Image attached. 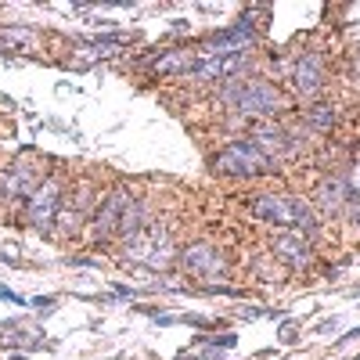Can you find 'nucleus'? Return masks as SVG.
Here are the masks:
<instances>
[{"label": "nucleus", "mask_w": 360, "mask_h": 360, "mask_svg": "<svg viewBox=\"0 0 360 360\" xmlns=\"http://www.w3.org/2000/svg\"><path fill=\"white\" fill-rule=\"evenodd\" d=\"M252 213H256L263 224H274V227H281V231H299V234L307 231V238L317 231V217H314L310 202L295 198V195H288V191L259 195V198L252 202Z\"/></svg>", "instance_id": "obj_1"}, {"label": "nucleus", "mask_w": 360, "mask_h": 360, "mask_svg": "<svg viewBox=\"0 0 360 360\" xmlns=\"http://www.w3.org/2000/svg\"><path fill=\"white\" fill-rule=\"evenodd\" d=\"M224 105L249 119V115H278L285 108V98L263 76H245V79H234L224 86Z\"/></svg>", "instance_id": "obj_2"}, {"label": "nucleus", "mask_w": 360, "mask_h": 360, "mask_svg": "<svg viewBox=\"0 0 360 360\" xmlns=\"http://www.w3.org/2000/svg\"><path fill=\"white\" fill-rule=\"evenodd\" d=\"M209 166H213L217 173H224V176H242V180H252V176H259V173L278 169L274 162L259 152V144H256L252 137L227 144L224 152H217L213 159H209Z\"/></svg>", "instance_id": "obj_3"}, {"label": "nucleus", "mask_w": 360, "mask_h": 360, "mask_svg": "<svg viewBox=\"0 0 360 360\" xmlns=\"http://www.w3.org/2000/svg\"><path fill=\"white\" fill-rule=\"evenodd\" d=\"M127 259L141 263V266H152V270H166L173 259H180V252L173 249V238H169L166 227L148 224L137 238L127 242Z\"/></svg>", "instance_id": "obj_4"}, {"label": "nucleus", "mask_w": 360, "mask_h": 360, "mask_svg": "<svg viewBox=\"0 0 360 360\" xmlns=\"http://www.w3.org/2000/svg\"><path fill=\"white\" fill-rule=\"evenodd\" d=\"M252 65V51L249 54H198L195 79L198 83H234L242 79V72Z\"/></svg>", "instance_id": "obj_5"}, {"label": "nucleus", "mask_w": 360, "mask_h": 360, "mask_svg": "<svg viewBox=\"0 0 360 360\" xmlns=\"http://www.w3.org/2000/svg\"><path fill=\"white\" fill-rule=\"evenodd\" d=\"M58 209H62V180H58V176H44L40 188L29 195V202H25V220L33 227H40V231H47L58 220Z\"/></svg>", "instance_id": "obj_6"}, {"label": "nucleus", "mask_w": 360, "mask_h": 360, "mask_svg": "<svg viewBox=\"0 0 360 360\" xmlns=\"http://www.w3.org/2000/svg\"><path fill=\"white\" fill-rule=\"evenodd\" d=\"M180 263H184L188 274L195 278H205V281H217L227 274V259L217 245H209V242H195L188 249H180Z\"/></svg>", "instance_id": "obj_7"}, {"label": "nucleus", "mask_w": 360, "mask_h": 360, "mask_svg": "<svg viewBox=\"0 0 360 360\" xmlns=\"http://www.w3.org/2000/svg\"><path fill=\"white\" fill-rule=\"evenodd\" d=\"M324 79H328V69H324V58L317 51H307L299 54V62L292 69V86L299 98H317L324 90Z\"/></svg>", "instance_id": "obj_8"}, {"label": "nucleus", "mask_w": 360, "mask_h": 360, "mask_svg": "<svg viewBox=\"0 0 360 360\" xmlns=\"http://www.w3.org/2000/svg\"><path fill=\"white\" fill-rule=\"evenodd\" d=\"M130 202H134V198H130V191H123V188H115V191L101 202V209L94 213V238H98V242H108V238L119 234V227H123V213H127Z\"/></svg>", "instance_id": "obj_9"}, {"label": "nucleus", "mask_w": 360, "mask_h": 360, "mask_svg": "<svg viewBox=\"0 0 360 360\" xmlns=\"http://www.w3.org/2000/svg\"><path fill=\"white\" fill-rule=\"evenodd\" d=\"M346 202H349V180L342 173L321 180L317 191H314V205L321 209L324 217H342L346 213Z\"/></svg>", "instance_id": "obj_10"}, {"label": "nucleus", "mask_w": 360, "mask_h": 360, "mask_svg": "<svg viewBox=\"0 0 360 360\" xmlns=\"http://www.w3.org/2000/svg\"><path fill=\"white\" fill-rule=\"evenodd\" d=\"M40 180L44 176L29 162H15V166H8L4 173H0V195H4V198H25L29 202V195L40 188Z\"/></svg>", "instance_id": "obj_11"}, {"label": "nucleus", "mask_w": 360, "mask_h": 360, "mask_svg": "<svg viewBox=\"0 0 360 360\" xmlns=\"http://www.w3.org/2000/svg\"><path fill=\"white\" fill-rule=\"evenodd\" d=\"M274 256H278L281 263H288L292 270L310 266V259H314V252H310V238H307V234H299V231H285V234H278V238H274Z\"/></svg>", "instance_id": "obj_12"}, {"label": "nucleus", "mask_w": 360, "mask_h": 360, "mask_svg": "<svg viewBox=\"0 0 360 360\" xmlns=\"http://www.w3.org/2000/svg\"><path fill=\"white\" fill-rule=\"evenodd\" d=\"M252 141L259 144V152H263L270 162H278L285 152H292V148L299 144V141H295L285 127H278V123H259L256 134H252Z\"/></svg>", "instance_id": "obj_13"}, {"label": "nucleus", "mask_w": 360, "mask_h": 360, "mask_svg": "<svg viewBox=\"0 0 360 360\" xmlns=\"http://www.w3.org/2000/svg\"><path fill=\"white\" fill-rule=\"evenodd\" d=\"M195 65H198V51L169 47V51H159V54H155L152 72H155V76H191Z\"/></svg>", "instance_id": "obj_14"}, {"label": "nucleus", "mask_w": 360, "mask_h": 360, "mask_svg": "<svg viewBox=\"0 0 360 360\" xmlns=\"http://www.w3.org/2000/svg\"><path fill=\"white\" fill-rule=\"evenodd\" d=\"M148 227V209H144V202H130L127 205V213H123V227H119V238L123 242H130V238H137L141 231Z\"/></svg>", "instance_id": "obj_15"}, {"label": "nucleus", "mask_w": 360, "mask_h": 360, "mask_svg": "<svg viewBox=\"0 0 360 360\" xmlns=\"http://www.w3.org/2000/svg\"><path fill=\"white\" fill-rule=\"evenodd\" d=\"M0 47H11V51H33L37 47V33L25 25H4L0 29Z\"/></svg>", "instance_id": "obj_16"}, {"label": "nucleus", "mask_w": 360, "mask_h": 360, "mask_svg": "<svg viewBox=\"0 0 360 360\" xmlns=\"http://www.w3.org/2000/svg\"><path fill=\"white\" fill-rule=\"evenodd\" d=\"M332 127H335L332 105H314V108H307V130H314V134H332Z\"/></svg>", "instance_id": "obj_17"}, {"label": "nucleus", "mask_w": 360, "mask_h": 360, "mask_svg": "<svg viewBox=\"0 0 360 360\" xmlns=\"http://www.w3.org/2000/svg\"><path fill=\"white\" fill-rule=\"evenodd\" d=\"M33 307H37V310H44V314H47V310H51V307H54V299H33Z\"/></svg>", "instance_id": "obj_18"}, {"label": "nucleus", "mask_w": 360, "mask_h": 360, "mask_svg": "<svg viewBox=\"0 0 360 360\" xmlns=\"http://www.w3.org/2000/svg\"><path fill=\"white\" fill-rule=\"evenodd\" d=\"M346 339H360V328H356V332H349V335H346ZM346 339H342V342H346Z\"/></svg>", "instance_id": "obj_19"}, {"label": "nucleus", "mask_w": 360, "mask_h": 360, "mask_svg": "<svg viewBox=\"0 0 360 360\" xmlns=\"http://www.w3.org/2000/svg\"><path fill=\"white\" fill-rule=\"evenodd\" d=\"M356 360H360V356H356Z\"/></svg>", "instance_id": "obj_20"}]
</instances>
